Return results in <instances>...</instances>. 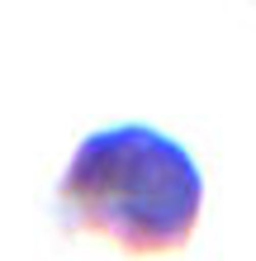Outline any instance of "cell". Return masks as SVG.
<instances>
[{
    "instance_id": "obj_1",
    "label": "cell",
    "mask_w": 256,
    "mask_h": 261,
    "mask_svg": "<svg viewBox=\"0 0 256 261\" xmlns=\"http://www.w3.org/2000/svg\"><path fill=\"white\" fill-rule=\"evenodd\" d=\"M57 204L71 228L114 238L124 252L185 247L204 209V171L152 124H114L76 143Z\"/></svg>"
}]
</instances>
